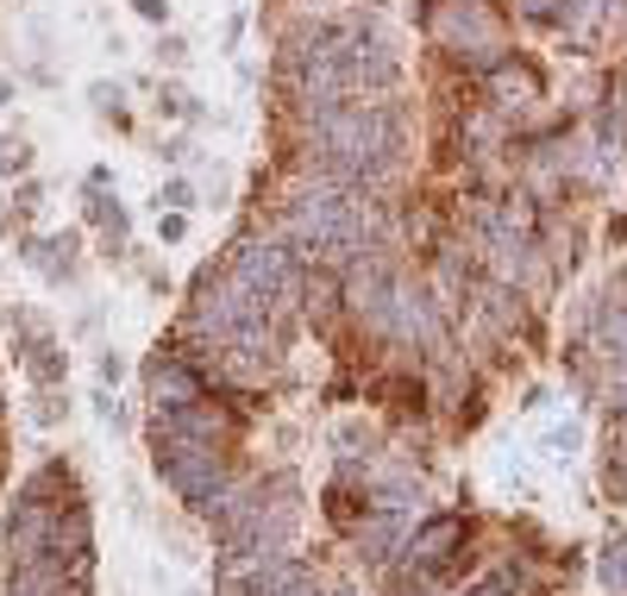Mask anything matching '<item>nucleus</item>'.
Returning a JSON list of instances; mask_svg holds the SVG:
<instances>
[{
	"mask_svg": "<svg viewBox=\"0 0 627 596\" xmlns=\"http://www.w3.org/2000/svg\"><path fill=\"white\" fill-rule=\"evenodd\" d=\"M227 277L239 282L245 296H258L282 327H289V315L308 301V264L296 258V246H289L282 232H245L227 258Z\"/></svg>",
	"mask_w": 627,
	"mask_h": 596,
	"instance_id": "obj_7",
	"label": "nucleus"
},
{
	"mask_svg": "<svg viewBox=\"0 0 627 596\" xmlns=\"http://www.w3.org/2000/svg\"><path fill=\"white\" fill-rule=\"evenodd\" d=\"M139 384H145L151 415H176V408H189V403H201V396H208V370L195 365L182 346H157L151 358H145Z\"/></svg>",
	"mask_w": 627,
	"mask_h": 596,
	"instance_id": "obj_9",
	"label": "nucleus"
},
{
	"mask_svg": "<svg viewBox=\"0 0 627 596\" xmlns=\"http://www.w3.org/2000/svg\"><path fill=\"white\" fill-rule=\"evenodd\" d=\"M408 527H415V515H396V509H370V522L358 527V559L384 565L389 553H401V546H408Z\"/></svg>",
	"mask_w": 627,
	"mask_h": 596,
	"instance_id": "obj_13",
	"label": "nucleus"
},
{
	"mask_svg": "<svg viewBox=\"0 0 627 596\" xmlns=\"http://www.w3.org/2000/svg\"><path fill=\"white\" fill-rule=\"evenodd\" d=\"M94 377H101V389H120V377H126V358L113 346L101 351V358H94Z\"/></svg>",
	"mask_w": 627,
	"mask_h": 596,
	"instance_id": "obj_22",
	"label": "nucleus"
},
{
	"mask_svg": "<svg viewBox=\"0 0 627 596\" xmlns=\"http://www.w3.org/2000/svg\"><path fill=\"white\" fill-rule=\"evenodd\" d=\"M19 101V82H13V76H0V107H13Z\"/></svg>",
	"mask_w": 627,
	"mask_h": 596,
	"instance_id": "obj_28",
	"label": "nucleus"
},
{
	"mask_svg": "<svg viewBox=\"0 0 627 596\" xmlns=\"http://www.w3.org/2000/svg\"><path fill=\"white\" fill-rule=\"evenodd\" d=\"M282 327L258 296H245L239 282L227 277V264L213 270L201 264L189 282V308H182V351L208 377H227V384H258L263 370L277 365L282 351Z\"/></svg>",
	"mask_w": 627,
	"mask_h": 596,
	"instance_id": "obj_3",
	"label": "nucleus"
},
{
	"mask_svg": "<svg viewBox=\"0 0 627 596\" xmlns=\"http://www.w3.org/2000/svg\"><path fill=\"white\" fill-rule=\"evenodd\" d=\"M32 145L19 139V132H0V176H7V182H19V176H32Z\"/></svg>",
	"mask_w": 627,
	"mask_h": 596,
	"instance_id": "obj_14",
	"label": "nucleus"
},
{
	"mask_svg": "<svg viewBox=\"0 0 627 596\" xmlns=\"http://www.w3.org/2000/svg\"><path fill=\"white\" fill-rule=\"evenodd\" d=\"M157 158H163V163H189L195 145H189V139H163V145H157Z\"/></svg>",
	"mask_w": 627,
	"mask_h": 596,
	"instance_id": "obj_26",
	"label": "nucleus"
},
{
	"mask_svg": "<svg viewBox=\"0 0 627 596\" xmlns=\"http://www.w3.org/2000/svg\"><path fill=\"white\" fill-rule=\"evenodd\" d=\"M277 76L289 107L320 113L365 95H396L401 82V44L377 13L339 7V13H296L277 38Z\"/></svg>",
	"mask_w": 627,
	"mask_h": 596,
	"instance_id": "obj_1",
	"label": "nucleus"
},
{
	"mask_svg": "<svg viewBox=\"0 0 627 596\" xmlns=\"http://www.w3.org/2000/svg\"><path fill=\"white\" fill-rule=\"evenodd\" d=\"M515 13H521L527 26H565V19H571V0H515Z\"/></svg>",
	"mask_w": 627,
	"mask_h": 596,
	"instance_id": "obj_17",
	"label": "nucleus"
},
{
	"mask_svg": "<svg viewBox=\"0 0 627 596\" xmlns=\"http://www.w3.org/2000/svg\"><path fill=\"white\" fill-rule=\"evenodd\" d=\"M420 26H427V38H434L439 51H452L458 63H477V70H489V63H502V57H508L502 19L489 13L484 0H434Z\"/></svg>",
	"mask_w": 627,
	"mask_h": 596,
	"instance_id": "obj_8",
	"label": "nucleus"
},
{
	"mask_svg": "<svg viewBox=\"0 0 627 596\" xmlns=\"http://www.w3.org/2000/svg\"><path fill=\"white\" fill-rule=\"evenodd\" d=\"M19 264L26 270H38V277L51 282V289H63V282H76V270H82V232H19Z\"/></svg>",
	"mask_w": 627,
	"mask_h": 596,
	"instance_id": "obj_11",
	"label": "nucleus"
},
{
	"mask_svg": "<svg viewBox=\"0 0 627 596\" xmlns=\"http://www.w3.org/2000/svg\"><path fill=\"white\" fill-rule=\"evenodd\" d=\"M189 596H195V590H189Z\"/></svg>",
	"mask_w": 627,
	"mask_h": 596,
	"instance_id": "obj_29",
	"label": "nucleus"
},
{
	"mask_svg": "<svg viewBox=\"0 0 627 596\" xmlns=\"http://www.w3.org/2000/svg\"><path fill=\"white\" fill-rule=\"evenodd\" d=\"M603 590H609V596H627V540H609V546H603Z\"/></svg>",
	"mask_w": 627,
	"mask_h": 596,
	"instance_id": "obj_18",
	"label": "nucleus"
},
{
	"mask_svg": "<svg viewBox=\"0 0 627 596\" xmlns=\"http://www.w3.org/2000/svg\"><path fill=\"white\" fill-rule=\"evenodd\" d=\"M132 13L151 19V26H163V19H170V0H132Z\"/></svg>",
	"mask_w": 627,
	"mask_h": 596,
	"instance_id": "obj_27",
	"label": "nucleus"
},
{
	"mask_svg": "<svg viewBox=\"0 0 627 596\" xmlns=\"http://www.w3.org/2000/svg\"><path fill=\"white\" fill-rule=\"evenodd\" d=\"M88 101H94V113L113 126H126V88L120 82H88Z\"/></svg>",
	"mask_w": 627,
	"mask_h": 596,
	"instance_id": "obj_16",
	"label": "nucleus"
},
{
	"mask_svg": "<svg viewBox=\"0 0 627 596\" xmlns=\"http://www.w3.org/2000/svg\"><path fill=\"white\" fill-rule=\"evenodd\" d=\"M408 101L401 95H365L346 107H320L296 120V158L308 176H332L351 189H384L408 163Z\"/></svg>",
	"mask_w": 627,
	"mask_h": 596,
	"instance_id": "obj_2",
	"label": "nucleus"
},
{
	"mask_svg": "<svg viewBox=\"0 0 627 596\" xmlns=\"http://www.w3.org/2000/svg\"><path fill=\"white\" fill-rule=\"evenodd\" d=\"M465 596H521V578H515V572H489V578L470 584Z\"/></svg>",
	"mask_w": 627,
	"mask_h": 596,
	"instance_id": "obj_21",
	"label": "nucleus"
},
{
	"mask_svg": "<svg viewBox=\"0 0 627 596\" xmlns=\"http://www.w3.org/2000/svg\"><path fill=\"white\" fill-rule=\"evenodd\" d=\"M484 88H489V101L496 107H534L540 101V76H534V63H521L515 51H508L502 63H489Z\"/></svg>",
	"mask_w": 627,
	"mask_h": 596,
	"instance_id": "obj_12",
	"label": "nucleus"
},
{
	"mask_svg": "<svg viewBox=\"0 0 627 596\" xmlns=\"http://www.w3.org/2000/svg\"><path fill=\"white\" fill-rule=\"evenodd\" d=\"M182 232H189V213H176V208H157V239H163V246H176Z\"/></svg>",
	"mask_w": 627,
	"mask_h": 596,
	"instance_id": "obj_23",
	"label": "nucleus"
},
{
	"mask_svg": "<svg viewBox=\"0 0 627 596\" xmlns=\"http://www.w3.org/2000/svg\"><path fill=\"white\" fill-rule=\"evenodd\" d=\"M157 208L189 213L195 208V182H189V176H163V182H157Z\"/></svg>",
	"mask_w": 627,
	"mask_h": 596,
	"instance_id": "obj_20",
	"label": "nucleus"
},
{
	"mask_svg": "<svg viewBox=\"0 0 627 596\" xmlns=\"http://www.w3.org/2000/svg\"><path fill=\"white\" fill-rule=\"evenodd\" d=\"M94 415H101V421L113 427V434L126 427V408H120V396H113V389H94Z\"/></svg>",
	"mask_w": 627,
	"mask_h": 596,
	"instance_id": "obj_24",
	"label": "nucleus"
},
{
	"mask_svg": "<svg viewBox=\"0 0 627 596\" xmlns=\"http://www.w3.org/2000/svg\"><path fill=\"white\" fill-rule=\"evenodd\" d=\"M232 439H239V421H232L220 403H189L176 415H151V471L170 484V496L189 515L208 522V509L239 484V465H232Z\"/></svg>",
	"mask_w": 627,
	"mask_h": 596,
	"instance_id": "obj_5",
	"label": "nucleus"
},
{
	"mask_svg": "<svg viewBox=\"0 0 627 596\" xmlns=\"http://www.w3.org/2000/svg\"><path fill=\"white\" fill-rule=\"evenodd\" d=\"M465 540H470V522H465V515H427L420 527H408L401 559H408V572H446V565L465 553Z\"/></svg>",
	"mask_w": 627,
	"mask_h": 596,
	"instance_id": "obj_10",
	"label": "nucleus"
},
{
	"mask_svg": "<svg viewBox=\"0 0 627 596\" xmlns=\"http://www.w3.org/2000/svg\"><path fill=\"white\" fill-rule=\"evenodd\" d=\"M277 232L296 246L301 264H314V270H346V264H358L365 251L389 246L377 189H351V182L308 176V170L282 189Z\"/></svg>",
	"mask_w": 627,
	"mask_h": 596,
	"instance_id": "obj_4",
	"label": "nucleus"
},
{
	"mask_svg": "<svg viewBox=\"0 0 627 596\" xmlns=\"http://www.w3.org/2000/svg\"><path fill=\"white\" fill-rule=\"evenodd\" d=\"M157 120H195V101H189V88H176V82H157Z\"/></svg>",
	"mask_w": 627,
	"mask_h": 596,
	"instance_id": "obj_19",
	"label": "nucleus"
},
{
	"mask_svg": "<svg viewBox=\"0 0 627 596\" xmlns=\"http://www.w3.org/2000/svg\"><path fill=\"white\" fill-rule=\"evenodd\" d=\"M157 63H170V70H182V63H189V44H182L176 32H163V38H157Z\"/></svg>",
	"mask_w": 627,
	"mask_h": 596,
	"instance_id": "obj_25",
	"label": "nucleus"
},
{
	"mask_svg": "<svg viewBox=\"0 0 627 596\" xmlns=\"http://www.w3.org/2000/svg\"><path fill=\"white\" fill-rule=\"evenodd\" d=\"M301 527V484L289 471L239 477L220 503L208 509V534L220 559H277Z\"/></svg>",
	"mask_w": 627,
	"mask_h": 596,
	"instance_id": "obj_6",
	"label": "nucleus"
},
{
	"mask_svg": "<svg viewBox=\"0 0 627 596\" xmlns=\"http://www.w3.org/2000/svg\"><path fill=\"white\" fill-rule=\"evenodd\" d=\"M32 421L38 427L70 421V389H32Z\"/></svg>",
	"mask_w": 627,
	"mask_h": 596,
	"instance_id": "obj_15",
	"label": "nucleus"
}]
</instances>
